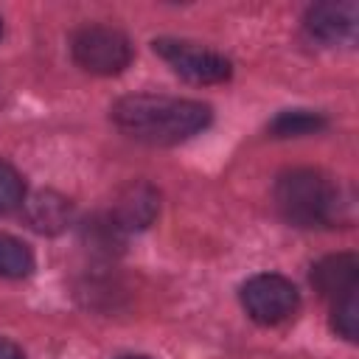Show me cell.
I'll return each mask as SVG.
<instances>
[{
    "label": "cell",
    "instance_id": "1",
    "mask_svg": "<svg viewBox=\"0 0 359 359\" xmlns=\"http://www.w3.org/2000/svg\"><path fill=\"white\" fill-rule=\"evenodd\" d=\"M115 126L151 146H174L199 135L210 123V107L171 95H123L112 107Z\"/></svg>",
    "mask_w": 359,
    "mask_h": 359
},
{
    "label": "cell",
    "instance_id": "2",
    "mask_svg": "<svg viewBox=\"0 0 359 359\" xmlns=\"http://www.w3.org/2000/svg\"><path fill=\"white\" fill-rule=\"evenodd\" d=\"M278 213L294 227H325L337 222L339 191L314 168H292L275 180L272 188Z\"/></svg>",
    "mask_w": 359,
    "mask_h": 359
},
{
    "label": "cell",
    "instance_id": "3",
    "mask_svg": "<svg viewBox=\"0 0 359 359\" xmlns=\"http://www.w3.org/2000/svg\"><path fill=\"white\" fill-rule=\"evenodd\" d=\"M73 62L93 76H115L132 62V45L112 25H84L70 39Z\"/></svg>",
    "mask_w": 359,
    "mask_h": 359
},
{
    "label": "cell",
    "instance_id": "4",
    "mask_svg": "<svg viewBox=\"0 0 359 359\" xmlns=\"http://www.w3.org/2000/svg\"><path fill=\"white\" fill-rule=\"evenodd\" d=\"M241 306L255 323L278 325L297 311L300 294L289 278L275 272H261L241 286Z\"/></svg>",
    "mask_w": 359,
    "mask_h": 359
},
{
    "label": "cell",
    "instance_id": "5",
    "mask_svg": "<svg viewBox=\"0 0 359 359\" xmlns=\"http://www.w3.org/2000/svg\"><path fill=\"white\" fill-rule=\"evenodd\" d=\"M154 53L160 59H165L171 65V70L194 84H219L227 81L233 67L230 62L210 50L202 48L196 42H185V39H154Z\"/></svg>",
    "mask_w": 359,
    "mask_h": 359
},
{
    "label": "cell",
    "instance_id": "6",
    "mask_svg": "<svg viewBox=\"0 0 359 359\" xmlns=\"http://www.w3.org/2000/svg\"><path fill=\"white\" fill-rule=\"evenodd\" d=\"M356 22H359L356 3H317L306 11L303 20L309 36L325 45L351 42L356 36Z\"/></svg>",
    "mask_w": 359,
    "mask_h": 359
},
{
    "label": "cell",
    "instance_id": "7",
    "mask_svg": "<svg viewBox=\"0 0 359 359\" xmlns=\"http://www.w3.org/2000/svg\"><path fill=\"white\" fill-rule=\"evenodd\" d=\"M160 210V194L154 185L137 180V182H129L126 188L118 191L115 202H112V210H109V219L123 230V233H132V230H143L154 222Z\"/></svg>",
    "mask_w": 359,
    "mask_h": 359
},
{
    "label": "cell",
    "instance_id": "8",
    "mask_svg": "<svg viewBox=\"0 0 359 359\" xmlns=\"http://www.w3.org/2000/svg\"><path fill=\"white\" fill-rule=\"evenodd\" d=\"M356 283H359V258L353 252L325 255L311 266V286L320 292V297L331 303L356 294Z\"/></svg>",
    "mask_w": 359,
    "mask_h": 359
},
{
    "label": "cell",
    "instance_id": "9",
    "mask_svg": "<svg viewBox=\"0 0 359 359\" xmlns=\"http://www.w3.org/2000/svg\"><path fill=\"white\" fill-rule=\"evenodd\" d=\"M22 208H25L28 224L36 233H59L70 224V216H73L70 202L56 191H39L31 199H25Z\"/></svg>",
    "mask_w": 359,
    "mask_h": 359
},
{
    "label": "cell",
    "instance_id": "10",
    "mask_svg": "<svg viewBox=\"0 0 359 359\" xmlns=\"http://www.w3.org/2000/svg\"><path fill=\"white\" fill-rule=\"evenodd\" d=\"M325 118L320 112H311V109H286L280 112L272 123H269V132L275 137H300V135H314L320 129H325Z\"/></svg>",
    "mask_w": 359,
    "mask_h": 359
},
{
    "label": "cell",
    "instance_id": "11",
    "mask_svg": "<svg viewBox=\"0 0 359 359\" xmlns=\"http://www.w3.org/2000/svg\"><path fill=\"white\" fill-rule=\"evenodd\" d=\"M34 269V252L25 241L0 233V278H25Z\"/></svg>",
    "mask_w": 359,
    "mask_h": 359
},
{
    "label": "cell",
    "instance_id": "12",
    "mask_svg": "<svg viewBox=\"0 0 359 359\" xmlns=\"http://www.w3.org/2000/svg\"><path fill=\"white\" fill-rule=\"evenodd\" d=\"M81 233H84V241H87L95 252H112V250H121V247H123V238H126V233L109 219V213L90 219V222L81 227Z\"/></svg>",
    "mask_w": 359,
    "mask_h": 359
},
{
    "label": "cell",
    "instance_id": "13",
    "mask_svg": "<svg viewBox=\"0 0 359 359\" xmlns=\"http://www.w3.org/2000/svg\"><path fill=\"white\" fill-rule=\"evenodd\" d=\"M22 202H25V182H22V174H20L11 163L0 160V216L17 210Z\"/></svg>",
    "mask_w": 359,
    "mask_h": 359
},
{
    "label": "cell",
    "instance_id": "14",
    "mask_svg": "<svg viewBox=\"0 0 359 359\" xmlns=\"http://www.w3.org/2000/svg\"><path fill=\"white\" fill-rule=\"evenodd\" d=\"M331 325L339 337H345L348 342L356 339V328H359V314H356V294H348L337 303H331Z\"/></svg>",
    "mask_w": 359,
    "mask_h": 359
},
{
    "label": "cell",
    "instance_id": "15",
    "mask_svg": "<svg viewBox=\"0 0 359 359\" xmlns=\"http://www.w3.org/2000/svg\"><path fill=\"white\" fill-rule=\"evenodd\" d=\"M0 359H25V353L14 345V342H8V339H0Z\"/></svg>",
    "mask_w": 359,
    "mask_h": 359
},
{
    "label": "cell",
    "instance_id": "16",
    "mask_svg": "<svg viewBox=\"0 0 359 359\" xmlns=\"http://www.w3.org/2000/svg\"><path fill=\"white\" fill-rule=\"evenodd\" d=\"M121 359H146V356H121Z\"/></svg>",
    "mask_w": 359,
    "mask_h": 359
},
{
    "label": "cell",
    "instance_id": "17",
    "mask_svg": "<svg viewBox=\"0 0 359 359\" xmlns=\"http://www.w3.org/2000/svg\"><path fill=\"white\" fill-rule=\"evenodd\" d=\"M0 34H3V20H0Z\"/></svg>",
    "mask_w": 359,
    "mask_h": 359
}]
</instances>
